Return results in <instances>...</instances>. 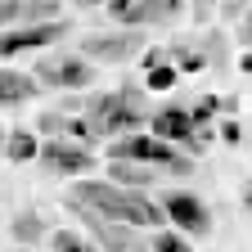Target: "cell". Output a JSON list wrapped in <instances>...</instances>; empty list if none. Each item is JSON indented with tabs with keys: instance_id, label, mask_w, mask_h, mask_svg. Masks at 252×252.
Returning a JSON list of instances; mask_svg holds the SVG:
<instances>
[{
	"instance_id": "obj_6",
	"label": "cell",
	"mask_w": 252,
	"mask_h": 252,
	"mask_svg": "<svg viewBox=\"0 0 252 252\" xmlns=\"http://www.w3.org/2000/svg\"><path fill=\"white\" fill-rule=\"evenodd\" d=\"M162 212L171 220V230H180L185 239H207L212 234V212H207V203L198 194H189V189H167Z\"/></svg>"
},
{
	"instance_id": "obj_18",
	"label": "cell",
	"mask_w": 252,
	"mask_h": 252,
	"mask_svg": "<svg viewBox=\"0 0 252 252\" xmlns=\"http://www.w3.org/2000/svg\"><path fill=\"white\" fill-rule=\"evenodd\" d=\"M149 248H153V252H194V243H189L180 230H167V225L149 239Z\"/></svg>"
},
{
	"instance_id": "obj_17",
	"label": "cell",
	"mask_w": 252,
	"mask_h": 252,
	"mask_svg": "<svg viewBox=\"0 0 252 252\" xmlns=\"http://www.w3.org/2000/svg\"><path fill=\"white\" fill-rule=\"evenodd\" d=\"M50 243H54V252H99V243L86 239V234H77V230H54Z\"/></svg>"
},
{
	"instance_id": "obj_26",
	"label": "cell",
	"mask_w": 252,
	"mask_h": 252,
	"mask_svg": "<svg viewBox=\"0 0 252 252\" xmlns=\"http://www.w3.org/2000/svg\"><path fill=\"white\" fill-rule=\"evenodd\" d=\"M239 41L252 50V9H248V14H243V23H239Z\"/></svg>"
},
{
	"instance_id": "obj_3",
	"label": "cell",
	"mask_w": 252,
	"mask_h": 252,
	"mask_svg": "<svg viewBox=\"0 0 252 252\" xmlns=\"http://www.w3.org/2000/svg\"><path fill=\"white\" fill-rule=\"evenodd\" d=\"M108 162H149V167H162L167 176H189L194 162L180 158L167 140L158 135H117V144H108Z\"/></svg>"
},
{
	"instance_id": "obj_24",
	"label": "cell",
	"mask_w": 252,
	"mask_h": 252,
	"mask_svg": "<svg viewBox=\"0 0 252 252\" xmlns=\"http://www.w3.org/2000/svg\"><path fill=\"white\" fill-rule=\"evenodd\" d=\"M216 14H220V18H239V23H243L248 0H216Z\"/></svg>"
},
{
	"instance_id": "obj_5",
	"label": "cell",
	"mask_w": 252,
	"mask_h": 252,
	"mask_svg": "<svg viewBox=\"0 0 252 252\" xmlns=\"http://www.w3.org/2000/svg\"><path fill=\"white\" fill-rule=\"evenodd\" d=\"M36 86L41 90H90L94 86V63L81 59V54H45L36 68Z\"/></svg>"
},
{
	"instance_id": "obj_16",
	"label": "cell",
	"mask_w": 252,
	"mask_h": 252,
	"mask_svg": "<svg viewBox=\"0 0 252 252\" xmlns=\"http://www.w3.org/2000/svg\"><path fill=\"white\" fill-rule=\"evenodd\" d=\"M36 153H41V140L32 135V131H23V126H18V131L5 135V158H9V162H32Z\"/></svg>"
},
{
	"instance_id": "obj_29",
	"label": "cell",
	"mask_w": 252,
	"mask_h": 252,
	"mask_svg": "<svg viewBox=\"0 0 252 252\" xmlns=\"http://www.w3.org/2000/svg\"><path fill=\"white\" fill-rule=\"evenodd\" d=\"M243 72H252V50H248V54H243Z\"/></svg>"
},
{
	"instance_id": "obj_20",
	"label": "cell",
	"mask_w": 252,
	"mask_h": 252,
	"mask_svg": "<svg viewBox=\"0 0 252 252\" xmlns=\"http://www.w3.org/2000/svg\"><path fill=\"white\" fill-rule=\"evenodd\" d=\"M36 131H41L45 140H59L63 131H68V113H63V108H54V113H41V117H36Z\"/></svg>"
},
{
	"instance_id": "obj_27",
	"label": "cell",
	"mask_w": 252,
	"mask_h": 252,
	"mask_svg": "<svg viewBox=\"0 0 252 252\" xmlns=\"http://www.w3.org/2000/svg\"><path fill=\"white\" fill-rule=\"evenodd\" d=\"M243 207H248V212H252V180H248V185H243Z\"/></svg>"
},
{
	"instance_id": "obj_15",
	"label": "cell",
	"mask_w": 252,
	"mask_h": 252,
	"mask_svg": "<svg viewBox=\"0 0 252 252\" xmlns=\"http://www.w3.org/2000/svg\"><path fill=\"white\" fill-rule=\"evenodd\" d=\"M9 234H14V243H18V248H36L50 230H45V220H41L36 212H23V216H14V220H9Z\"/></svg>"
},
{
	"instance_id": "obj_32",
	"label": "cell",
	"mask_w": 252,
	"mask_h": 252,
	"mask_svg": "<svg viewBox=\"0 0 252 252\" xmlns=\"http://www.w3.org/2000/svg\"><path fill=\"white\" fill-rule=\"evenodd\" d=\"M18 252H32V248H18Z\"/></svg>"
},
{
	"instance_id": "obj_31",
	"label": "cell",
	"mask_w": 252,
	"mask_h": 252,
	"mask_svg": "<svg viewBox=\"0 0 252 252\" xmlns=\"http://www.w3.org/2000/svg\"><path fill=\"white\" fill-rule=\"evenodd\" d=\"M23 5H36V0H23Z\"/></svg>"
},
{
	"instance_id": "obj_1",
	"label": "cell",
	"mask_w": 252,
	"mask_h": 252,
	"mask_svg": "<svg viewBox=\"0 0 252 252\" xmlns=\"http://www.w3.org/2000/svg\"><path fill=\"white\" fill-rule=\"evenodd\" d=\"M63 203H68L72 212H81V216L122 220V225H153V230L167 225L162 203H153L144 189H122L113 180H72Z\"/></svg>"
},
{
	"instance_id": "obj_9",
	"label": "cell",
	"mask_w": 252,
	"mask_h": 252,
	"mask_svg": "<svg viewBox=\"0 0 252 252\" xmlns=\"http://www.w3.org/2000/svg\"><path fill=\"white\" fill-rule=\"evenodd\" d=\"M90 239L99 243V252H153L149 239L135 234V225H122V220H99V216H86Z\"/></svg>"
},
{
	"instance_id": "obj_7",
	"label": "cell",
	"mask_w": 252,
	"mask_h": 252,
	"mask_svg": "<svg viewBox=\"0 0 252 252\" xmlns=\"http://www.w3.org/2000/svg\"><path fill=\"white\" fill-rule=\"evenodd\" d=\"M72 32L68 18H54V23H27V27H9V32H0V63L5 59H18L27 50H45L54 41H63Z\"/></svg>"
},
{
	"instance_id": "obj_10",
	"label": "cell",
	"mask_w": 252,
	"mask_h": 252,
	"mask_svg": "<svg viewBox=\"0 0 252 252\" xmlns=\"http://www.w3.org/2000/svg\"><path fill=\"white\" fill-rule=\"evenodd\" d=\"M153 131H158V140H167V144L194 149V117H189V104H167V108H158V113H153Z\"/></svg>"
},
{
	"instance_id": "obj_4",
	"label": "cell",
	"mask_w": 252,
	"mask_h": 252,
	"mask_svg": "<svg viewBox=\"0 0 252 252\" xmlns=\"http://www.w3.org/2000/svg\"><path fill=\"white\" fill-rule=\"evenodd\" d=\"M144 50H149L144 27H122V32H90V36H81L77 54L90 63H131Z\"/></svg>"
},
{
	"instance_id": "obj_12",
	"label": "cell",
	"mask_w": 252,
	"mask_h": 252,
	"mask_svg": "<svg viewBox=\"0 0 252 252\" xmlns=\"http://www.w3.org/2000/svg\"><path fill=\"white\" fill-rule=\"evenodd\" d=\"M36 90H41L36 77H27V72H18V68H0V108H18V104H27Z\"/></svg>"
},
{
	"instance_id": "obj_21",
	"label": "cell",
	"mask_w": 252,
	"mask_h": 252,
	"mask_svg": "<svg viewBox=\"0 0 252 252\" xmlns=\"http://www.w3.org/2000/svg\"><path fill=\"white\" fill-rule=\"evenodd\" d=\"M220 113V94H198L194 104H189V117H194V126H203V122H212Z\"/></svg>"
},
{
	"instance_id": "obj_22",
	"label": "cell",
	"mask_w": 252,
	"mask_h": 252,
	"mask_svg": "<svg viewBox=\"0 0 252 252\" xmlns=\"http://www.w3.org/2000/svg\"><path fill=\"white\" fill-rule=\"evenodd\" d=\"M23 23H27V5L23 0H0V32L23 27Z\"/></svg>"
},
{
	"instance_id": "obj_23",
	"label": "cell",
	"mask_w": 252,
	"mask_h": 252,
	"mask_svg": "<svg viewBox=\"0 0 252 252\" xmlns=\"http://www.w3.org/2000/svg\"><path fill=\"white\" fill-rule=\"evenodd\" d=\"M203 50H207V63L212 68H225V36H220V32H203Z\"/></svg>"
},
{
	"instance_id": "obj_30",
	"label": "cell",
	"mask_w": 252,
	"mask_h": 252,
	"mask_svg": "<svg viewBox=\"0 0 252 252\" xmlns=\"http://www.w3.org/2000/svg\"><path fill=\"white\" fill-rule=\"evenodd\" d=\"M5 135H9V131H5V126H0V153H5Z\"/></svg>"
},
{
	"instance_id": "obj_14",
	"label": "cell",
	"mask_w": 252,
	"mask_h": 252,
	"mask_svg": "<svg viewBox=\"0 0 252 252\" xmlns=\"http://www.w3.org/2000/svg\"><path fill=\"white\" fill-rule=\"evenodd\" d=\"M167 59L176 63V72H203V68H212L203 41H176V45L167 50Z\"/></svg>"
},
{
	"instance_id": "obj_8",
	"label": "cell",
	"mask_w": 252,
	"mask_h": 252,
	"mask_svg": "<svg viewBox=\"0 0 252 252\" xmlns=\"http://www.w3.org/2000/svg\"><path fill=\"white\" fill-rule=\"evenodd\" d=\"M36 162L50 171V176H90L94 171V153L68 135H59V140H41V153H36Z\"/></svg>"
},
{
	"instance_id": "obj_13",
	"label": "cell",
	"mask_w": 252,
	"mask_h": 252,
	"mask_svg": "<svg viewBox=\"0 0 252 252\" xmlns=\"http://www.w3.org/2000/svg\"><path fill=\"white\" fill-rule=\"evenodd\" d=\"M108 180L122 189H149L153 180H162V167H149V162H108Z\"/></svg>"
},
{
	"instance_id": "obj_28",
	"label": "cell",
	"mask_w": 252,
	"mask_h": 252,
	"mask_svg": "<svg viewBox=\"0 0 252 252\" xmlns=\"http://www.w3.org/2000/svg\"><path fill=\"white\" fill-rule=\"evenodd\" d=\"M77 5H81V9H94V5H104V0H77Z\"/></svg>"
},
{
	"instance_id": "obj_2",
	"label": "cell",
	"mask_w": 252,
	"mask_h": 252,
	"mask_svg": "<svg viewBox=\"0 0 252 252\" xmlns=\"http://www.w3.org/2000/svg\"><path fill=\"white\" fill-rule=\"evenodd\" d=\"M86 126H90V135L94 140H117V135H135L140 126H144V113L131 108L122 99V90H94L86 108H81Z\"/></svg>"
},
{
	"instance_id": "obj_19",
	"label": "cell",
	"mask_w": 252,
	"mask_h": 252,
	"mask_svg": "<svg viewBox=\"0 0 252 252\" xmlns=\"http://www.w3.org/2000/svg\"><path fill=\"white\" fill-rule=\"evenodd\" d=\"M176 81H180V72H176V63H171V59L144 72V90H171Z\"/></svg>"
},
{
	"instance_id": "obj_11",
	"label": "cell",
	"mask_w": 252,
	"mask_h": 252,
	"mask_svg": "<svg viewBox=\"0 0 252 252\" xmlns=\"http://www.w3.org/2000/svg\"><path fill=\"white\" fill-rule=\"evenodd\" d=\"M104 9L117 27H153L162 23V0H104Z\"/></svg>"
},
{
	"instance_id": "obj_25",
	"label": "cell",
	"mask_w": 252,
	"mask_h": 252,
	"mask_svg": "<svg viewBox=\"0 0 252 252\" xmlns=\"http://www.w3.org/2000/svg\"><path fill=\"white\" fill-rule=\"evenodd\" d=\"M220 140H225V144H239V140H243L239 122H225V126H220Z\"/></svg>"
}]
</instances>
